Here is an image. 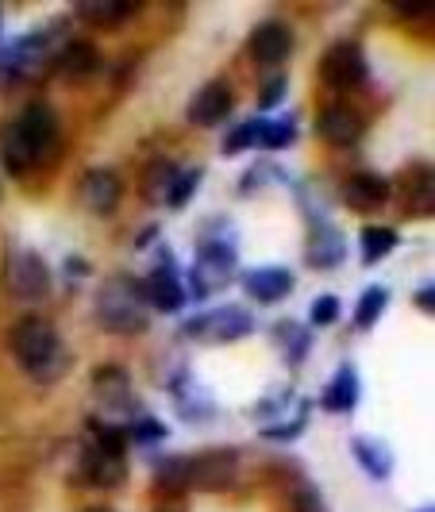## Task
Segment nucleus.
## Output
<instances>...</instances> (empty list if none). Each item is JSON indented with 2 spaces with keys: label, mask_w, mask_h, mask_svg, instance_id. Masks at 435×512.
I'll return each instance as SVG.
<instances>
[{
  "label": "nucleus",
  "mask_w": 435,
  "mask_h": 512,
  "mask_svg": "<svg viewBox=\"0 0 435 512\" xmlns=\"http://www.w3.org/2000/svg\"><path fill=\"white\" fill-rule=\"evenodd\" d=\"M8 343H12V355L24 362L39 382L62 378L66 366H70L66 351H62V339H58V332H54V324L51 320H43V316H24V320H16V324H12V335H8Z\"/></svg>",
  "instance_id": "obj_1"
},
{
  "label": "nucleus",
  "mask_w": 435,
  "mask_h": 512,
  "mask_svg": "<svg viewBox=\"0 0 435 512\" xmlns=\"http://www.w3.org/2000/svg\"><path fill=\"white\" fill-rule=\"evenodd\" d=\"M97 320L108 332L135 335L147 328V297L131 278H108L97 293Z\"/></svg>",
  "instance_id": "obj_2"
},
{
  "label": "nucleus",
  "mask_w": 435,
  "mask_h": 512,
  "mask_svg": "<svg viewBox=\"0 0 435 512\" xmlns=\"http://www.w3.org/2000/svg\"><path fill=\"white\" fill-rule=\"evenodd\" d=\"M235 262H239V247H235V231L224 228V235H212L205 228L201 243H197V266H193V293L208 297L216 289L235 278Z\"/></svg>",
  "instance_id": "obj_3"
},
{
  "label": "nucleus",
  "mask_w": 435,
  "mask_h": 512,
  "mask_svg": "<svg viewBox=\"0 0 435 512\" xmlns=\"http://www.w3.org/2000/svg\"><path fill=\"white\" fill-rule=\"evenodd\" d=\"M54 51L58 47L51 43V31H35V35H24V39H12L0 51V77H8V81L39 77L54 62Z\"/></svg>",
  "instance_id": "obj_4"
},
{
  "label": "nucleus",
  "mask_w": 435,
  "mask_h": 512,
  "mask_svg": "<svg viewBox=\"0 0 435 512\" xmlns=\"http://www.w3.org/2000/svg\"><path fill=\"white\" fill-rule=\"evenodd\" d=\"M258 416L266 420L258 432L266 439H297L308 428V401L297 397L289 385H282L274 397H266L258 405Z\"/></svg>",
  "instance_id": "obj_5"
},
{
  "label": "nucleus",
  "mask_w": 435,
  "mask_h": 512,
  "mask_svg": "<svg viewBox=\"0 0 435 512\" xmlns=\"http://www.w3.org/2000/svg\"><path fill=\"white\" fill-rule=\"evenodd\" d=\"M251 332H255V316L239 305L212 308L185 324L189 339H205V343H235V339H247Z\"/></svg>",
  "instance_id": "obj_6"
},
{
  "label": "nucleus",
  "mask_w": 435,
  "mask_h": 512,
  "mask_svg": "<svg viewBox=\"0 0 435 512\" xmlns=\"http://www.w3.org/2000/svg\"><path fill=\"white\" fill-rule=\"evenodd\" d=\"M4 285L20 301H43L51 293V270L35 251H12L4 266Z\"/></svg>",
  "instance_id": "obj_7"
},
{
  "label": "nucleus",
  "mask_w": 435,
  "mask_h": 512,
  "mask_svg": "<svg viewBox=\"0 0 435 512\" xmlns=\"http://www.w3.org/2000/svg\"><path fill=\"white\" fill-rule=\"evenodd\" d=\"M320 77L332 85V89H355L370 81V66H366V54L359 43H332L324 58H320Z\"/></svg>",
  "instance_id": "obj_8"
},
{
  "label": "nucleus",
  "mask_w": 435,
  "mask_h": 512,
  "mask_svg": "<svg viewBox=\"0 0 435 512\" xmlns=\"http://www.w3.org/2000/svg\"><path fill=\"white\" fill-rule=\"evenodd\" d=\"M235 478H239V455L231 447H216V451L189 459V486L220 493V489L235 486Z\"/></svg>",
  "instance_id": "obj_9"
},
{
  "label": "nucleus",
  "mask_w": 435,
  "mask_h": 512,
  "mask_svg": "<svg viewBox=\"0 0 435 512\" xmlns=\"http://www.w3.org/2000/svg\"><path fill=\"white\" fill-rule=\"evenodd\" d=\"M16 124L24 131L31 154H35V166H39V162H51L54 154H58V120H54L51 104H43V101L27 104L24 116H20Z\"/></svg>",
  "instance_id": "obj_10"
},
{
  "label": "nucleus",
  "mask_w": 435,
  "mask_h": 512,
  "mask_svg": "<svg viewBox=\"0 0 435 512\" xmlns=\"http://www.w3.org/2000/svg\"><path fill=\"white\" fill-rule=\"evenodd\" d=\"M143 297H147V305H154L158 312H178V308L189 301L170 251H162V255H158V266H154L147 285H143Z\"/></svg>",
  "instance_id": "obj_11"
},
{
  "label": "nucleus",
  "mask_w": 435,
  "mask_h": 512,
  "mask_svg": "<svg viewBox=\"0 0 435 512\" xmlns=\"http://www.w3.org/2000/svg\"><path fill=\"white\" fill-rule=\"evenodd\" d=\"M293 51V31L282 24V20H266V24H258L251 31V39H247V54L255 58L258 66H278L285 62Z\"/></svg>",
  "instance_id": "obj_12"
},
{
  "label": "nucleus",
  "mask_w": 435,
  "mask_h": 512,
  "mask_svg": "<svg viewBox=\"0 0 435 512\" xmlns=\"http://www.w3.org/2000/svg\"><path fill=\"white\" fill-rule=\"evenodd\" d=\"M81 201L93 216H112L124 201V181L116 170H89L81 181Z\"/></svg>",
  "instance_id": "obj_13"
},
{
  "label": "nucleus",
  "mask_w": 435,
  "mask_h": 512,
  "mask_svg": "<svg viewBox=\"0 0 435 512\" xmlns=\"http://www.w3.org/2000/svg\"><path fill=\"white\" fill-rule=\"evenodd\" d=\"M231 104H235V97H231V89L224 85V81H208L205 89H197V97L189 101V124L193 128H216V124H224L231 112Z\"/></svg>",
  "instance_id": "obj_14"
},
{
  "label": "nucleus",
  "mask_w": 435,
  "mask_h": 512,
  "mask_svg": "<svg viewBox=\"0 0 435 512\" xmlns=\"http://www.w3.org/2000/svg\"><path fill=\"white\" fill-rule=\"evenodd\" d=\"M305 258L312 270H335V266H343V258H347V239H343V231L332 228V224H312Z\"/></svg>",
  "instance_id": "obj_15"
},
{
  "label": "nucleus",
  "mask_w": 435,
  "mask_h": 512,
  "mask_svg": "<svg viewBox=\"0 0 435 512\" xmlns=\"http://www.w3.org/2000/svg\"><path fill=\"white\" fill-rule=\"evenodd\" d=\"M243 289L262 305H274V301H285L293 293V274L285 266H255L243 274Z\"/></svg>",
  "instance_id": "obj_16"
},
{
  "label": "nucleus",
  "mask_w": 435,
  "mask_h": 512,
  "mask_svg": "<svg viewBox=\"0 0 435 512\" xmlns=\"http://www.w3.org/2000/svg\"><path fill=\"white\" fill-rule=\"evenodd\" d=\"M316 131H320V139L332 143V147H351L362 135V116L355 108H347V104H332V108L320 112Z\"/></svg>",
  "instance_id": "obj_17"
},
{
  "label": "nucleus",
  "mask_w": 435,
  "mask_h": 512,
  "mask_svg": "<svg viewBox=\"0 0 435 512\" xmlns=\"http://www.w3.org/2000/svg\"><path fill=\"white\" fill-rule=\"evenodd\" d=\"M93 393H97V401L108 405V409L116 412H135V397H131V378L124 366H101L97 374H93Z\"/></svg>",
  "instance_id": "obj_18"
},
{
  "label": "nucleus",
  "mask_w": 435,
  "mask_h": 512,
  "mask_svg": "<svg viewBox=\"0 0 435 512\" xmlns=\"http://www.w3.org/2000/svg\"><path fill=\"white\" fill-rule=\"evenodd\" d=\"M385 201H389V181L378 174H355L343 185V205L355 208V212H374Z\"/></svg>",
  "instance_id": "obj_19"
},
{
  "label": "nucleus",
  "mask_w": 435,
  "mask_h": 512,
  "mask_svg": "<svg viewBox=\"0 0 435 512\" xmlns=\"http://www.w3.org/2000/svg\"><path fill=\"white\" fill-rule=\"evenodd\" d=\"M54 70H62L66 77H89L97 66H101V54L93 43H85V39H66L58 51H54Z\"/></svg>",
  "instance_id": "obj_20"
},
{
  "label": "nucleus",
  "mask_w": 435,
  "mask_h": 512,
  "mask_svg": "<svg viewBox=\"0 0 435 512\" xmlns=\"http://www.w3.org/2000/svg\"><path fill=\"white\" fill-rule=\"evenodd\" d=\"M0 166H4L12 178H24L27 170L35 166V154H31V147H27L24 131H20L16 120L0 128Z\"/></svg>",
  "instance_id": "obj_21"
},
{
  "label": "nucleus",
  "mask_w": 435,
  "mask_h": 512,
  "mask_svg": "<svg viewBox=\"0 0 435 512\" xmlns=\"http://www.w3.org/2000/svg\"><path fill=\"white\" fill-rule=\"evenodd\" d=\"M81 474H85L89 486L112 489L128 478V466H124V459H116V455H104L97 447H89V451L81 455Z\"/></svg>",
  "instance_id": "obj_22"
},
{
  "label": "nucleus",
  "mask_w": 435,
  "mask_h": 512,
  "mask_svg": "<svg viewBox=\"0 0 435 512\" xmlns=\"http://www.w3.org/2000/svg\"><path fill=\"white\" fill-rule=\"evenodd\" d=\"M170 393H174V405H178V412L189 424H201V420H208V416L216 412L212 397H208L193 378H178V382L170 385Z\"/></svg>",
  "instance_id": "obj_23"
},
{
  "label": "nucleus",
  "mask_w": 435,
  "mask_h": 512,
  "mask_svg": "<svg viewBox=\"0 0 435 512\" xmlns=\"http://www.w3.org/2000/svg\"><path fill=\"white\" fill-rule=\"evenodd\" d=\"M359 374L351 370V366H339L335 370V378L328 385H324V409L328 412H351L355 405H359Z\"/></svg>",
  "instance_id": "obj_24"
},
{
  "label": "nucleus",
  "mask_w": 435,
  "mask_h": 512,
  "mask_svg": "<svg viewBox=\"0 0 435 512\" xmlns=\"http://www.w3.org/2000/svg\"><path fill=\"white\" fill-rule=\"evenodd\" d=\"M351 451H355V459H359V466L374 478V482H385L389 474H393V451L385 447L382 439H351Z\"/></svg>",
  "instance_id": "obj_25"
},
{
  "label": "nucleus",
  "mask_w": 435,
  "mask_h": 512,
  "mask_svg": "<svg viewBox=\"0 0 435 512\" xmlns=\"http://www.w3.org/2000/svg\"><path fill=\"white\" fill-rule=\"evenodd\" d=\"M274 339H278V347H282V355L289 366H301L308 355V347H312V335H308L297 320H282V324L274 328Z\"/></svg>",
  "instance_id": "obj_26"
},
{
  "label": "nucleus",
  "mask_w": 435,
  "mask_h": 512,
  "mask_svg": "<svg viewBox=\"0 0 435 512\" xmlns=\"http://www.w3.org/2000/svg\"><path fill=\"white\" fill-rule=\"evenodd\" d=\"M89 436H93V447H97V451L124 459V451H128V432H124L120 424H108L101 416H89Z\"/></svg>",
  "instance_id": "obj_27"
},
{
  "label": "nucleus",
  "mask_w": 435,
  "mask_h": 512,
  "mask_svg": "<svg viewBox=\"0 0 435 512\" xmlns=\"http://www.w3.org/2000/svg\"><path fill=\"white\" fill-rule=\"evenodd\" d=\"M131 12H135V4H124V0H85V4H77V16H85L93 24H124Z\"/></svg>",
  "instance_id": "obj_28"
},
{
  "label": "nucleus",
  "mask_w": 435,
  "mask_h": 512,
  "mask_svg": "<svg viewBox=\"0 0 435 512\" xmlns=\"http://www.w3.org/2000/svg\"><path fill=\"white\" fill-rule=\"evenodd\" d=\"M397 243H401V235L393 228H362V262H366V266L382 262Z\"/></svg>",
  "instance_id": "obj_29"
},
{
  "label": "nucleus",
  "mask_w": 435,
  "mask_h": 512,
  "mask_svg": "<svg viewBox=\"0 0 435 512\" xmlns=\"http://www.w3.org/2000/svg\"><path fill=\"white\" fill-rule=\"evenodd\" d=\"M297 139V124L293 120H258V147L266 151H285Z\"/></svg>",
  "instance_id": "obj_30"
},
{
  "label": "nucleus",
  "mask_w": 435,
  "mask_h": 512,
  "mask_svg": "<svg viewBox=\"0 0 435 512\" xmlns=\"http://www.w3.org/2000/svg\"><path fill=\"white\" fill-rule=\"evenodd\" d=\"M385 301H389V293H385L382 285H370V289H362L359 308H355V324H359L362 332L378 324V316L385 312Z\"/></svg>",
  "instance_id": "obj_31"
},
{
  "label": "nucleus",
  "mask_w": 435,
  "mask_h": 512,
  "mask_svg": "<svg viewBox=\"0 0 435 512\" xmlns=\"http://www.w3.org/2000/svg\"><path fill=\"white\" fill-rule=\"evenodd\" d=\"M197 185H201V170L197 166H189V170H178L174 181H170V189H166V208H185L189 205V197L197 193Z\"/></svg>",
  "instance_id": "obj_32"
},
{
  "label": "nucleus",
  "mask_w": 435,
  "mask_h": 512,
  "mask_svg": "<svg viewBox=\"0 0 435 512\" xmlns=\"http://www.w3.org/2000/svg\"><path fill=\"white\" fill-rule=\"evenodd\" d=\"M174 174H178V166H174V162H154L151 170L143 174V197H151V201H166V189H170Z\"/></svg>",
  "instance_id": "obj_33"
},
{
  "label": "nucleus",
  "mask_w": 435,
  "mask_h": 512,
  "mask_svg": "<svg viewBox=\"0 0 435 512\" xmlns=\"http://www.w3.org/2000/svg\"><path fill=\"white\" fill-rule=\"evenodd\" d=\"M154 478H158L166 489H185L189 486V459H178V455L162 459L158 466H154Z\"/></svg>",
  "instance_id": "obj_34"
},
{
  "label": "nucleus",
  "mask_w": 435,
  "mask_h": 512,
  "mask_svg": "<svg viewBox=\"0 0 435 512\" xmlns=\"http://www.w3.org/2000/svg\"><path fill=\"white\" fill-rule=\"evenodd\" d=\"M128 439H135V443H162L166 439V428L154 420V416H143V412H135L128 420Z\"/></svg>",
  "instance_id": "obj_35"
},
{
  "label": "nucleus",
  "mask_w": 435,
  "mask_h": 512,
  "mask_svg": "<svg viewBox=\"0 0 435 512\" xmlns=\"http://www.w3.org/2000/svg\"><path fill=\"white\" fill-rule=\"evenodd\" d=\"M247 147H258V120L239 124V128L224 139V154H228V158H231V154H239V151H247Z\"/></svg>",
  "instance_id": "obj_36"
},
{
  "label": "nucleus",
  "mask_w": 435,
  "mask_h": 512,
  "mask_svg": "<svg viewBox=\"0 0 435 512\" xmlns=\"http://www.w3.org/2000/svg\"><path fill=\"white\" fill-rule=\"evenodd\" d=\"M339 312H343V308H339V297H335V293H320V297L312 301L308 320H312V324H320V328H328V324L339 320Z\"/></svg>",
  "instance_id": "obj_37"
},
{
  "label": "nucleus",
  "mask_w": 435,
  "mask_h": 512,
  "mask_svg": "<svg viewBox=\"0 0 435 512\" xmlns=\"http://www.w3.org/2000/svg\"><path fill=\"white\" fill-rule=\"evenodd\" d=\"M409 201L412 208H428L432 205V174L428 170H409Z\"/></svg>",
  "instance_id": "obj_38"
},
{
  "label": "nucleus",
  "mask_w": 435,
  "mask_h": 512,
  "mask_svg": "<svg viewBox=\"0 0 435 512\" xmlns=\"http://www.w3.org/2000/svg\"><path fill=\"white\" fill-rule=\"evenodd\" d=\"M285 89H289V81H285L282 74L266 77V81H262V89H258V108H262V112L278 108V104H282V97H285Z\"/></svg>",
  "instance_id": "obj_39"
},
{
  "label": "nucleus",
  "mask_w": 435,
  "mask_h": 512,
  "mask_svg": "<svg viewBox=\"0 0 435 512\" xmlns=\"http://www.w3.org/2000/svg\"><path fill=\"white\" fill-rule=\"evenodd\" d=\"M293 512H324V501H320L316 486L301 482V486L293 489Z\"/></svg>",
  "instance_id": "obj_40"
},
{
  "label": "nucleus",
  "mask_w": 435,
  "mask_h": 512,
  "mask_svg": "<svg viewBox=\"0 0 435 512\" xmlns=\"http://www.w3.org/2000/svg\"><path fill=\"white\" fill-rule=\"evenodd\" d=\"M262 181H285V170L282 166H270V162H258V166H251V174H247V181H243V189H255V185H262Z\"/></svg>",
  "instance_id": "obj_41"
},
{
  "label": "nucleus",
  "mask_w": 435,
  "mask_h": 512,
  "mask_svg": "<svg viewBox=\"0 0 435 512\" xmlns=\"http://www.w3.org/2000/svg\"><path fill=\"white\" fill-rule=\"evenodd\" d=\"M416 308H424V312H432V308H435V285H424V289L416 293Z\"/></svg>",
  "instance_id": "obj_42"
},
{
  "label": "nucleus",
  "mask_w": 435,
  "mask_h": 512,
  "mask_svg": "<svg viewBox=\"0 0 435 512\" xmlns=\"http://www.w3.org/2000/svg\"><path fill=\"white\" fill-rule=\"evenodd\" d=\"M397 12L401 16H432V4L424 0V4H397Z\"/></svg>",
  "instance_id": "obj_43"
},
{
  "label": "nucleus",
  "mask_w": 435,
  "mask_h": 512,
  "mask_svg": "<svg viewBox=\"0 0 435 512\" xmlns=\"http://www.w3.org/2000/svg\"><path fill=\"white\" fill-rule=\"evenodd\" d=\"M154 235H158V228H154V224H151V228H143V231H139V243H135V247L143 251L147 243H154Z\"/></svg>",
  "instance_id": "obj_44"
},
{
  "label": "nucleus",
  "mask_w": 435,
  "mask_h": 512,
  "mask_svg": "<svg viewBox=\"0 0 435 512\" xmlns=\"http://www.w3.org/2000/svg\"><path fill=\"white\" fill-rule=\"evenodd\" d=\"M66 266H70V274H74V278H81V274H89V262H81V258H70Z\"/></svg>",
  "instance_id": "obj_45"
},
{
  "label": "nucleus",
  "mask_w": 435,
  "mask_h": 512,
  "mask_svg": "<svg viewBox=\"0 0 435 512\" xmlns=\"http://www.w3.org/2000/svg\"><path fill=\"white\" fill-rule=\"evenodd\" d=\"M81 512H112V509H104V505H93V509H81Z\"/></svg>",
  "instance_id": "obj_46"
},
{
  "label": "nucleus",
  "mask_w": 435,
  "mask_h": 512,
  "mask_svg": "<svg viewBox=\"0 0 435 512\" xmlns=\"http://www.w3.org/2000/svg\"><path fill=\"white\" fill-rule=\"evenodd\" d=\"M420 512H432V509H420Z\"/></svg>",
  "instance_id": "obj_47"
}]
</instances>
